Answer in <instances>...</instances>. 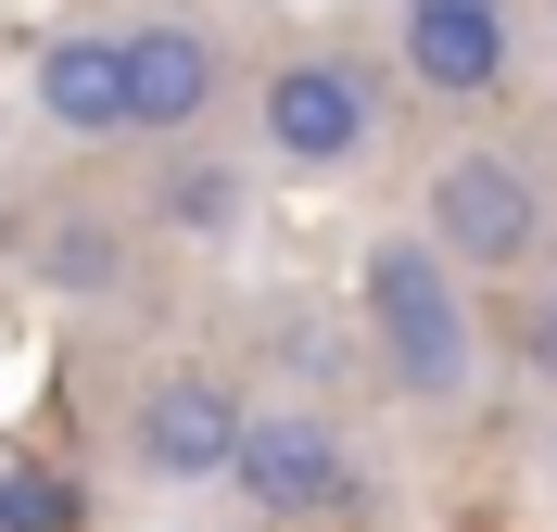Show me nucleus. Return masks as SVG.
<instances>
[{
	"label": "nucleus",
	"instance_id": "9d476101",
	"mask_svg": "<svg viewBox=\"0 0 557 532\" xmlns=\"http://www.w3.org/2000/svg\"><path fill=\"white\" fill-rule=\"evenodd\" d=\"M26 253H38V280H64V292H114V280H127V242H102L89 215H51Z\"/></svg>",
	"mask_w": 557,
	"mask_h": 532
},
{
	"label": "nucleus",
	"instance_id": "7ed1b4c3",
	"mask_svg": "<svg viewBox=\"0 0 557 532\" xmlns=\"http://www.w3.org/2000/svg\"><path fill=\"white\" fill-rule=\"evenodd\" d=\"M253 140L278 165H305V177L368 165L381 152V76L355 64V51H292V64L253 76Z\"/></svg>",
	"mask_w": 557,
	"mask_h": 532
},
{
	"label": "nucleus",
	"instance_id": "6e6552de",
	"mask_svg": "<svg viewBox=\"0 0 557 532\" xmlns=\"http://www.w3.org/2000/svg\"><path fill=\"white\" fill-rule=\"evenodd\" d=\"M26 114L51 140H127V26H64L26 76Z\"/></svg>",
	"mask_w": 557,
	"mask_h": 532
},
{
	"label": "nucleus",
	"instance_id": "f257e3e1",
	"mask_svg": "<svg viewBox=\"0 0 557 532\" xmlns=\"http://www.w3.org/2000/svg\"><path fill=\"white\" fill-rule=\"evenodd\" d=\"M355 318H368V355L406 406H469L482 393V305H469V267H456L431 228H381L368 267H355Z\"/></svg>",
	"mask_w": 557,
	"mask_h": 532
},
{
	"label": "nucleus",
	"instance_id": "20e7f679",
	"mask_svg": "<svg viewBox=\"0 0 557 532\" xmlns=\"http://www.w3.org/2000/svg\"><path fill=\"white\" fill-rule=\"evenodd\" d=\"M228 102V51L203 13H127V140H203Z\"/></svg>",
	"mask_w": 557,
	"mask_h": 532
},
{
	"label": "nucleus",
	"instance_id": "0eeeda50",
	"mask_svg": "<svg viewBox=\"0 0 557 532\" xmlns=\"http://www.w3.org/2000/svg\"><path fill=\"white\" fill-rule=\"evenodd\" d=\"M393 51H406V89L431 102H494L507 64H520V26H507V0H393Z\"/></svg>",
	"mask_w": 557,
	"mask_h": 532
},
{
	"label": "nucleus",
	"instance_id": "1a4fd4ad",
	"mask_svg": "<svg viewBox=\"0 0 557 532\" xmlns=\"http://www.w3.org/2000/svg\"><path fill=\"white\" fill-rule=\"evenodd\" d=\"M152 215H165L177 242H242V215H253V177L177 140V165H165V190H152Z\"/></svg>",
	"mask_w": 557,
	"mask_h": 532
},
{
	"label": "nucleus",
	"instance_id": "9b49d317",
	"mask_svg": "<svg viewBox=\"0 0 557 532\" xmlns=\"http://www.w3.org/2000/svg\"><path fill=\"white\" fill-rule=\"evenodd\" d=\"M0 532H76V482L38 469V457H13L0 469Z\"/></svg>",
	"mask_w": 557,
	"mask_h": 532
},
{
	"label": "nucleus",
	"instance_id": "423d86ee",
	"mask_svg": "<svg viewBox=\"0 0 557 532\" xmlns=\"http://www.w3.org/2000/svg\"><path fill=\"white\" fill-rule=\"evenodd\" d=\"M242 431H253V406L215 368H165V381L127 393V457L152 482H228L242 469Z\"/></svg>",
	"mask_w": 557,
	"mask_h": 532
},
{
	"label": "nucleus",
	"instance_id": "f03ea898",
	"mask_svg": "<svg viewBox=\"0 0 557 532\" xmlns=\"http://www.w3.org/2000/svg\"><path fill=\"white\" fill-rule=\"evenodd\" d=\"M418 203H431V242H444L469 280H520L532 253H545V228H557L545 177H532L520 152H494V140H456Z\"/></svg>",
	"mask_w": 557,
	"mask_h": 532
},
{
	"label": "nucleus",
	"instance_id": "39448f33",
	"mask_svg": "<svg viewBox=\"0 0 557 532\" xmlns=\"http://www.w3.org/2000/svg\"><path fill=\"white\" fill-rule=\"evenodd\" d=\"M228 482H242L253 520H330V507H355V444L330 406H253Z\"/></svg>",
	"mask_w": 557,
	"mask_h": 532
},
{
	"label": "nucleus",
	"instance_id": "f8f14e48",
	"mask_svg": "<svg viewBox=\"0 0 557 532\" xmlns=\"http://www.w3.org/2000/svg\"><path fill=\"white\" fill-rule=\"evenodd\" d=\"M520 368L557 381V280H532V305H520Z\"/></svg>",
	"mask_w": 557,
	"mask_h": 532
}]
</instances>
